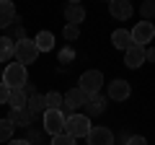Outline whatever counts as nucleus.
I'll use <instances>...</instances> for the list:
<instances>
[{
    "label": "nucleus",
    "instance_id": "nucleus-1",
    "mask_svg": "<svg viewBox=\"0 0 155 145\" xmlns=\"http://www.w3.org/2000/svg\"><path fill=\"white\" fill-rule=\"evenodd\" d=\"M3 83H5L11 91L23 88V86L28 83L26 65H21V62H8V65H5V70H3Z\"/></svg>",
    "mask_w": 155,
    "mask_h": 145
},
{
    "label": "nucleus",
    "instance_id": "nucleus-2",
    "mask_svg": "<svg viewBox=\"0 0 155 145\" xmlns=\"http://www.w3.org/2000/svg\"><path fill=\"white\" fill-rule=\"evenodd\" d=\"M91 130H93V124H91V117H85V114H70L65 119V132L70 137H75V140L88 137Z\"/></svg>",
    "mask_w": 155,
    "mask_h": 145
},
{
    "label": "nucleus",
    "instance_id": "nucleus-3",
    "mask_svg": "<svg viewBox=\"0 0 155 145\" xmlns=\"http://www.w3.org/2000/svg\"><path fill=\"white\" fill-rule=\"evenodd\" d=\"M65 112L62 109H47L44 114H41V124H44V132L47 135H60V132H65Z\"/></svg>",
    "mask_w": 155,
    "mask_h": 145
},
{
    "label": "nucleus",
    "instance_id": "nucleus-4",
    "mask_svg": "<svg viewBox=\"0 0 155 145\" xmlns=\"http://www.w3.org/2000/svg\"><path fill=\"white\" fill-rule=\"evenodd\" d=\"M101 86H104V72H101V70H85L83 75H80L78 88L83 91L85 96H93V93L101 91Z\"/></svg>",
    "mask_w": 155,
    "mask_h": 145
},
{
    "label": "nucleus",
    "instance_id": "nucleus-5",
    "mask_svg": "<svg viewBox=\"0 0 155 145\" xmlns=\"http://www.w3.org/2000/svg\"><path fill=\"white\" fill-rule=\"evenodd\" d=\"M36 57H39V49H36V44H34V39L16 42V62L31 65V62H36Z\"/></svg>",
    "mask_w": 155,
    "mask_h": 145
},
{
    "label": "nucleus",
    "instance_id": "nucleus-6",
    "mask_svg": "<svg viewBox=\"0 0 155 145\" xmlns=\"http://www.w3.org/2000/svg\"><path fill=\"white\" fill-rule=\"evenodd\" d=\"M85 101H88V96H85L80 88H70V91L65 93V104H62V112H67V117H70V114H78V109H83Z\"/></svg>",
    "mask_w": 155,
    "mask_h": 145
},
{
    "label": "nucleus",
    "instance_id": "nucleus-7",
    "mask_svg": "<svg viewBox=\"0 0 155 145\" xmlns=\"http://www.w3.org/2000/svg\"><path fill=\"white\" fill-rule=\"evenodd\" d=\"M132 44H140V47H145V44H150L153 42V36H155V26L150 21H140V23H134V29L132 31Z\"/></svg>",
    "mask_w": 155,
    "mask_h": 145
},
{
    "label": "nucleus",
    "instance_id": "nucleus-8",
    "mask_svg": "<svg viewBox=\"0 0 155 145\" xmlns=\"http://www.w3.org/2000/svg\"><path fill=\"white\" fill-rule=\"evenodd\" d=\"M88 145H114V132L109 127H93L85 137Z\"/></svg>",
    "mask_w": 155,
    "mask_h": 145
},
{
    "label": "nucleus",
    "instance_id": "nucleus-9",
    "mask_svg": "<svg viewBox=\"0 0 155 145\" xmlns=\"http://www.w3.org/2000/svg\"><path fill=\"white\" fill-rule=\"evenodd\" d=\"M129 93H132V88H129L127 80L116 78V80H111V83H109V99L111 101H127Z\"/></svg>",
    "mask_w": 155,
    "mask_h": 145
},
{
    "label": "nucleus",
    "instance_id": "nucleus-10",
    "mask_svg": "<svg viewBox=\"0 0 155 145\" xmlns=\"http://www.w3.org/2000/svg\"><path fill=\"white\" fill-rule=\"evenodd\" d=\"M109 13L114 18H119V21H127V18L134 13V8H132L129 0H111L109 3Z\"/></svg>",
    "mask_w": 155,
    "mask_h": 145
},
{
    "label": "nucleus",
    "instance_id": "nucleus-11",
    "mask_svg": "<svg viewBox=\"0 0 155 145\" xmlns=\"http://www.w3.org/2000/svg\"><path fill=\"white\" fill-rule=\"evenodd\" d=\"M145 62V47H140V44H132L127 52H124V65L127 67H132V70H137L140 65Z\"/></svg>",
    "mask_w": 155,
    "mask_h": 145
},
{
    "label": "nucleus",
    "instance_id": "nucleus-12",
    "mask_svg": "<svg viewBox=\"0 0 155 145\" xmlns=\"http://www.w3.org/2000/svg\"><path fill=\"white\" fill-rule=\"evenodd\" d=\"M85 117H96V114H104L106 112V99L101 93H93L88 96V101H85Z\"/></svg>",
    "mask_w": 155,
    "mask_h": 145
},
{
    "label": "nucleus",
    "instance_id": "nucleus-13",
    "mask_svg": "<svg viewBox=\"0 0 155 145\" xmlns=\"http://www.w3.org/2000/svg\"><path fill=\"white\" fill-rule=\"evenodd\" d=\"M13 21H18L16 5H13L11 0H0V29H8Z\"/></svg>",
    "mask_w": 155,
    "mask_h": 145
},
{
    "label": "nucleus",
    "instance_id": "nucleus-14",
    "mask_svg": "<svg viewBox=\"0 0 155 145\" xmlns=\"http://www.w3.org/2000/svg\"><path fill=\"white\" fill-rule=\"evenodd\" d=\"M65 18H67V23L80 26V23L85 21V8L80 5V3H70V5H65Z\"/></svg>",
    "mask_w": 155,
    "mask_h": 145
},
{
    "label": "nucleus",
    "instance_id": "nucleus-15",
    "mask_svg": "<svg viewBox=\"0 0 155 145\" xmlns=\"http://www.w3.org/2000/svg\"><path fill=\"white\" fill-rule=\"evenodd\" d=\"M26 109H28V114H31V117H41V114L47 112L44 93H34V96H28V101H26Z\"/></svg>",
    "mask_w": 155,
    "mask_h": 145
},
{
    "label": "nucleus",
    "instance_id": "nucleus-16",
    "mask_svg": "<svg viewBox=\"0 0 155 145\" xmlns=\"http://www.w3.org/2000/svg\"><path fill=\"white\" fill-rule=\"evenodd\" d=\"M111 44H114L116 49H122V52H127L129 47H132V34H129L127 29H116V31L111 34Z\"/></svg>",
    "mask_w": 155,
    "mask_h": 145
},
{
    "label": "nucleus",
    "instance_id": "nucleus-17",
    "mask_svg": "<svg viewBox=\"0 0 155 145\" xmlns=\"http://www.w3.org/2000/svg\"><path fill=\"white\" fill-rule=\"evenodd\" d=\"M34 44H36L39 52H52L54 49V34L52 31H39L36 39H34Z\"/></svg>",
    "mask_w": 155,
    "mask_h": 145
},
{
    "label": "nucleus",
    "instance_id": "nucleus-18",
    "mask_svg": "<svg viewBox=\"0 0 155 145\" xmlns=\"http://www.w3.org/2000/svg\"><path fill=\"white\" fill-rule=\"evenodd\" d=\"M16 57V42L11 36H0V62H8Z\"/></svg>",
    "mask_w": 155,
    "mask_h": 145
},
{
    "label": "nucleus",
    "instance_id": "nucleus-19",
    "mask_svg": "<svg viewBox=\"0 0 155 145\" xmlns=\"http://www.w3.org/2000/svg\"><path fill=\"white\" fill-rule=\"evenodd\" d=\"M8 119H11L16 127H26V130L31 127V122H34V117L28 114V109H18V112H11V117H8Z\"/></svg>",
    "mask_w": 155,
    "mask_h": 145
},
{
    "label": "nucleus",
    "instance_id": "nucleus-20",
    "mask_svg": "<svg viewBox=\"0 0 155 145\" xmlns=\"http://www.w3.org/2000/svg\"><path fill=\"white\" fill-rule=\"evenodd\" d=\"M26 101H28V96L23 93V88L11 91V99H8V104H11L13 112H18V109H26Z\"/></svg>",
    "mask_w": 155,
    "mask_h": 145
},
{
    "label": "nucleus",
    "instance_id": "nucleus-21",
    "mask_svg": "<svg viewBox=\"0 0 155 145\" xmlns=\"http://www.w3.org/2000/svg\"><path fill=\"white\" fill-rule=\"evenodd\" d=\"M13 132H16V124L11 119H0V143H11L13 140Z\"/></svg>",
    "mask_w": 155,
    "mask_h": 145
},
{
    "label": "nucleus",
    "instance_id": "nucleus-22",
    "mask_svg": "<svg viewBox=\"0 0 155 145\" xmlns=\"http://www.w3.org/2000/svg\"><path fill=\"white\" fill-rule=\"evenodd\" d=\"M44 101H47V109H62V104H65V93H60V91H49V93H44Z\"/></svg>",
    "mask_w": 155,
    "mask_h": 145
},
{
    "label": "nucleus",
    "instance_id": "nucleus-23",
    "mask_svg": "<svg viewBox=\"0 0 155 145\" xmlns=\"http://www.w3.org/2000/svg\"><path fill=\"white\" fill-rule=\"evenodd\" d=\"M62 36H65L67 42H75L78 36H80V26H75V23H65V29H62Z\"/></svg>",
    "mask_w": 155,
    "mask_h": 145
},
{
    "label": "nucleus",
    "instance_id": "nucleus-24",
    "mask_svg": "<svg viewBox=\"0 0 155 145\" xmlns=\"http://www.w3.org/2000/svg\"><path fill=\"white\" fill-rule=\"evenodd\" d=\"M57 60H60V62H65V65H67V62H72V60H75V49H72V44L62 47V49H60V55H57Z\"/></svg>",
    "mask_w": 155,
    "mask_h": 145
},
{
    "label": "nucleus",
    "instance_id": "nucleus-25",
    "mask_svg": "<svg viewBox=\"0 0 155 145\" xmlns=\"http://www.w3.org/2000/svg\"><path fill=\"white\" fill-rule=\"evenodd\" d=\"M75 143H78V140L70 137L67 132H60V135H54V137H52V145H75Z\"/></svg>",
    "mask_w": 155,
    "mask_h": 145
},
{
    "label": "nucleus",
    "instance_id": "nucleus-26",
    "mask_svg": "<svg viewBox=\"0 0 155 145\" xmlns=\"http://www.w3.org/2000/svg\"><path fill=\"white\" fill-rule=\"evenodd\" d=\"M140 13H142V18H145V21H150V18L155 16V0H147V3H142Z\"/></svg>",
    "mask_w": 155,
    "mask_h": 145
},
{
    "label": "nucleus",
    "instance_id": "nucleus-27",
    "mask_svg": "<svg viewBox=\"0 0 155 145\" xmlns=\"http://www.w3.org/2000/svg\"><path fill=\"white\" fill-rule=\"evenodd\" d=\"M26 140L31 145H41V132L39 130H34V127H28V132H26Z\"/></svg>",
    "mask_w": 155,
    "mask_h": 145
},
{
    "label": "nucleus",
    "instance_id": "nucleus-28",
    "mask_svg": "<svg viewBox=\"0 0 155 145\" xmlns=\"http://www.w3.org/2000/svg\"><path fill=\"white\" fill-rule=\"evenodd\" d=\"M8 99H11V88L5 83H0V104H8Z\"/></svg>",
    "mask_w": 155,
    "mask_h": 145
},
{
    "label": "nucleus",
    "instance_id": "nucleus-29",
    "mask_svg": "<svg viewBox=\"0 0 155 145\" xmlns=\"http://www.w3.org/2000/svg\"><path fill=\"white\" fill-rule=\"evenodd\" d=\"M124 145H147V140H145L142 135H132V137H129Z\"/></svg>",
    "mask_w": 155,
    "mask_h": 145
},
{
    "label": "nucleus",
    "instance_id": "nucleus-30",
    "mask_svg": "<svg viewBox=\"0 0 155 145\" xmlns=\"http://www.w3.org/2000/svg\"><path fill=\"white\" fill-rule=\"evenodd\" d=\"M145 62H155V47L145 49Z\"/></svg>",
    "mask_w": 155,
    "mask_h": 145
},
{
    "label": "nucleus",
    "instance_id": "nucleus-31",
    "mask_svg": "<svg viewBox=\"0 0 155 145\" xmlns=\"http://www.w3.org/2000/svg\"><path fill=\"white\" fill-rule=\"evenodd\" d=\"M8 145H31V143H28L26 137H21V140H11V143H8Z\"/></svg>",
    "mask_w": 155,
    "mask_h": 145
}]
</instances>
